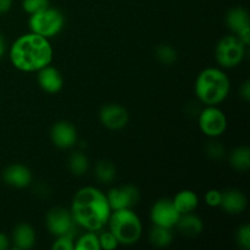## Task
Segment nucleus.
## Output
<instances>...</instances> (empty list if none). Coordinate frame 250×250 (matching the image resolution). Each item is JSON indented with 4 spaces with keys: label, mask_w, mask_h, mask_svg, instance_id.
<instances>
[{
    "label": "nucleus",
    "mask_w": 250,
    "mask_h": 250,
    "mask_svg": "<svg viewBox=\"0 0 250 250\" xmlns=\"http://www.w3.org/2000/svg\"><path fill=\"white\" fill-rule=\"evenodd\" d=\"M70 211L77 226L87 231L98 232L106 226L112 210L104 192L99 188L87 186L73 195Z\"/></svg>",
    "instance_id": "nucleus-1"
},
{
    "label": "nucleus",
    "mask_w": 250,
    "mask_h": 250,
    "mask_svg": "<svg viewBox=\"0 0 250 250\" xmlns=\"http://www.w3.org/2000/svg\"><path fill=\"white\" fill-rule=\"evenodd\" d=\"M54 50L48 38L39 34H22L10 48V60L12 65L23 72H36L53 61Z\"/></svg>",
    "instance_id": "nucleus-2"
},
{
    "label": "nucleus",
    "mask_w": 250,
    "mask_h": 250,
    "mask_svg": "<svg viewBox=\"0 0 250 250\" xmlns=\"http://www.w3.org/2000/svg\"><path fill=\"white\" fill-rule=\"evenodd\" d=\"M231 82L226 73L216 67H208L198 75L194 92L205 106L219 105L229 97Z\"/></svg>",
    "instance_id": "nucleus-3"
},
{
    "label": "nucleus",
    "mask_w": 250,
    "mask_h": 250,
    "mask_svg": "<svg viewBox=\"0 0 250 250\" xmlns=\"http://www.w3.org/2000/svg\"><path fill=\"white\" fill-rule=\"evenodd\" d=\"M109 231L121 246H132L141 239L143 225L133 209L111 211L109 217Z\"/></svg>",
    "instance_id": "nucleus-4"
},
{
    "label": "nucleus",
    "mask_w": 250,
    "mask_h": 250,
    "mask_svg": "<svg viewBox=\"0 0 250 250\" xmlns=\"http://www.w3.org/2000/svg\"><path fill=\"white\" fill-rule=\"evenodd\" d=\"M28 26L31 32L49 39L58 36L62 31L65 17L58 9L48 6L42 11L29 15Z\"/></svg>",
    "instance_id": "nucleus-5"
},
{
    "label": "nucleus",
    "mask_w": 250,
    "mask_h": 250,
    "mask_svg": "<svg viewBox=\"0 0 250 250\" xmlns=\"http://www.w3.org/2000/svg\"><path fill=\"white\" fill-rule=\"evenodd\" d=\"M247 45L237 36H226L219 41L215 48V59L224 68H233L243 61Z\"/></svg>",
    "instance_id": "nucleus-6"
},
{
    "label": "nucleus",
    "mask_w": 250,
    "mask_h": 250,
    "mask_svg": "<svg viewBox=\"0 0 250 250\" xmlns=\"http://www.w3.org/2000/svg\"><path fill=\"white\" fill-rule=\"evenodd\" d=\"M199 128L209 138L222 136L227 128V117L217 105H208L198 115Z\"/></svg>",
    "instance_id": "nucleus-7"
},
{
    "label": "nucleus",
    "mask_w": 250,
    "mask_h": 250,
    "mask_svg": "<svg viewBox=\"0 0 250 250\" xmlns=\"http://www.w3.org/2000/svg\"><path fill=\"white\" fill-rule=\"evenodd\" d=\"M45 225L49 233L55 237L76 234L75 229L77 225L73 220L72 214L70 210L62 207H55L49 210L45 217Z\"/></svg>",
    "instance_id": "nucleus-8"
},
{
    "label": "nucleus",
    "mask_w": 250,
    "mask_h": 250,
    "mask_svg": "<svg viewBox=\"0 0 250 250\" xmlns=\"http://www.w3.org/2000/svg\"><path fill=\"white\" fill-rule=\"evenodd\" d=\"M107 202L112 211L122 209H133L141 200V192L133 185L114 187L106 194Z\"/></svg>",
    "instance_id": "nucleus-9"
},
{
    "label": "nucleus",
    "mask_w": 250,
    "mask_h": 250,
    "mask_svg": "<svg viewBox=\"0 0 250 250\" xmlns=\"http://www.w3.org/2000/svg\"><path fill=\"white\" fill-rule=\"evenodd\" d=\"M226 26L229 31L233 32L234 36L238 37L247 46L250 43V20L249 14L244 7H232L227 11Z\"/></svg>",
    "instance_id": "nucleus-10"
},
{
    "label": "nucleus",
    "mask_w": 250,
    "mask_h": 250,
    "mask_svg": "<svg viewBox=\"0 0 250 250\" xmlns=\"http://www.w3.org/2000/svg\"><path fill=\"white\" fill-rule=\"evenodd\" d=\"M181 214L173 205L172 199L163 198L154 203L150 210V220L155 226L172 229L176 226Z\"/></svg>",
    "instance_id": "nucleus-11"
},
{
    "label": "nucleus",
    "mask_w": 250,
    "mask_h": 250,
    "mask_svg": "<svg viewBox=\"0 0 250 250\" xmlns=\"http://www.w3.org/2000/svg\"><path fill=\"white\" fill-rule=\"evenodd\" d=\"M128 119V111L120 104H106L99 111V120L103 126L112 131L126 127Z\"/></svg>",
    "instance_id": "nucleus-12"
},
{
    "label": "nucleus",
    "mask_w": 250,
    "mask_h": 250,
    "mask_svg": "<svg viewBox=\"0 0 250 250\" xmlns=\"http://www.w3.org/2000/svg\"><path fill=\"white\" fill-rule=\"evenodd\" d=\"M50 139L60 149H70L77 143V129L71 122L59 121L50 129Z\"/></svg>",
    "instance_id": "nucleus-13"
},
{
    "label": "nucleus",
    "mask_w": 250,
    "mask_h": 250,
    "mask_svg": "<svg viewBox=\"0 0 250 250\" xmlns=\"http://www.w3.org/2000/svg\"><path fill=\"white\" fill-rule=\"evenodd\" d=\"M37 72H38V76H37L38 84L44 92L49 94H55L62 89L63 77L56 67L48 65Z\"/></svg>",
    "instance_id": "nucleus-14"
},
{
    "label": "nucleus",
    "mask_w": 250,
    "mask_h": 250,
    "mask_svg": "<svg viewBox=\"0 0 250 250\" xmlns=\"http://www.w3.org/2000/svg\"><path fill=\"white\" fill-rule=\"evenodd\" d=\"M32 172L22 164H12L2 171V180L14 188H26L32 183Z\"/></svg>",
    "instance_id": "nucleus-15"
},
{
    "label": "nucleus",
    "mask_w": 250,
    "mask_h": 250,
    "mask_svg": "<svg viewBox=\"0 0 250 250\" xmlns=\"http://www.w3.org/2000/svg\"><path fill=\"white\" fill-rule=\"evenodd\" d=\"M247 205H248V199H247L246 194L242 190L231 188V189H227L225 192H222L221 204H220V207L227 214H242L247 209Z\"/></svg>",
    "instance_id": "nucleus-16"
},
{
    "label": "nucleus",
    "mask_w": 250,
    "mask_h": 250,
    "mask_svg": "<svg viewBox=\"0 0 250 250\" xmlns=\"http://www.w3.org/2000/svg\"><path fill=\"white\" fill-rule=\"evenodd\" d=\"M175 227L185 237L194 238L202 233L204 229V224L199 216L194 215L193 212H188V214L181 215Z\"/></svg>",
    "instance_id": "nucleus-17"
},
{
    "label": "nucleus",
    "mask_w": 250,
    "mask_h": 250,
    "mask_svg": "<svg viewBox=\"0 0 250 250\" xmlns=\"http://www.w3.org/2000/svg\"><path fill=\"white\" fill-rule=\"evenodd\" d=\"M12 242L19 250H29L36 244V232L28 224H19L12 232Z\"/></svg>",
    "instance_id": "nucleus-18"
},
{
    "label": "nucleus",
    "mask_w": 250,
    "mask_h": 250,
    "mask_svg": "<svg viewBox=\"0 0 250 250\" xmlns=\"http://www.w3.org/2000/svg\"><path fill=\"white\" fill-rule=\"evenodd\" d=\"M172 202L177 211L182 215L194 211L198 208V204H199V198H198L197 193L193 192V190L183 189L180 190L173 197Z\"/></svg>",
    "instance_id": "nucleus-19"
},
{
    "label": "nucleus",
    "mask_w": 250,
    "mask_h": 250,
    "mask_svg": "<svg viewBox=\"0 0 250 250\" xmlns=\"http://www.w3.org/2000/svg\"><path fill=\"white\" fill-rule=\"evenodd\" d=\"M229 165L239 172H247L250 167V149L248 146H237L229 154Z\"/></svg>",
    "instance_id": "nucleus-20"
},
{
    "label": "nucleus",
    "mask_w": 250,
    "mask_h": 250,
    "mask_svg": "<svg viewBox=\"0 0 250 250\" xmlns=\"http://www.w3.org/2000/svg\"><path fill=\"white\" fill-rule=\"evenodd\" d=\"M149 241H150L153 246L158 247V248H166L173 241L172 229L155 226L154 225V227L149 232Z\"/></svg>",
    "instance_id": "nucleus-21"
},
{
    "label": "nucleus",
    "mask_w": 250,
    "mask_h": 250,
    "mask_svg": "<svg viewBox=\"0 0 250 250\" xmlns=\"http://www.w3.org/2000/svg\"><path fill=\"white\" fill-rule=\"evenodd\" d=\"M94 175L95 178L99 181L100 183L104 185H109L116 177V167L114 164L109 160H100L98 161L97 165L94 167Z\"/></svg>",
    "instance_id": "nucleus-22"
},
{
    "label": "nucleus",
    "mask_w": 250,
    "mask_h": 250,
    "mask_svg": "<svg viewBox=\"0 0 250 250\" xmlns=\"http://www.w3.org/2000/svg\"><path fill=\"white\" fill-rule=\"evenodd\" d=\"M68 168L72 175L78 176V177L85 175L89 168V160H88L87 155L83 154L82 151H75L71 154L68 158Z\"/></svg>",
    "instance_id": "nucleus-23"
},
{
    "label": "nucleus",
    "mask_w": 250,
    "mask_h": 250,
    "mask_svg": "<svg viewBox=\"0 0 250 250\" xmlns=\"http://www.w3.org/2000/svg\"><path fill=\"white\" fill-rule=\"evenodd\" d=\"M76 250H100L99 238H98L97 232L88 231L83 236L77 239L75 244Z\"/></svg>",
    "instance_id": "nucleus-24"
},
{
    "label": "nucleus",
    "mask_w": 250,
    "mask_h": 250,
    "mask_svg": "<svg viewBox=\"0 0 250 250\" xmlns=\"http://www.w3.org/2000/svg\"><path fill=\"white\" fill-rule=\"evenodd\" d=\"M155 56L158 59V61L163 65L170 66L173 65L177 60V51L175 50V48L168 44H161L156 48Z\"/></svg>",
    "instance_id": "nucleus-25"
},
{
    "label": "nucleus",
    "mask_w": 250,
    "mask_h": 250,
    "mask_svg": "<svg viewBox=\"0 0 250 250\" xmlns=\"http://www.w3.org/2000/svg\"><path fill=\"white\" fill-rule=\"evenodd\" d=\"M204 153L211 160H220V159H222L226 155V149L219 141L211 138V141H209L205 144Z\"/></svg>",
    "instance_id": "nucleus-26"
},
{
    "label": "nucleus",
    "mask_w": 250,
    "mask_h": 250,
    "mask_svg": "<svg viewBox=\"0 0 250 250\" xmlns=\"http://www.w3.org/2000/svg\"><path fill=\"white\" fill-rule=\"evenodd\" d=\"M49 4H50L49 0H22V9L28 15H33L46 9Z\"/></svg>",
    "instance_id": "nucleus-27"
},
{
    "label": "nucleus",
    "mask_w": 250,
    "mask_h": 250,
    "mask_svg": "<svg viewBox=\"0 0 250 250\" xmlns=\"http://www.w3.org/2000/svg\"><path fill=\"white\" fill-rule=\"evenodd\" d=\"M236 242L239 248L243 250L250 249V226L248 224L242 225L236 232Z\"/></svg>",
    "instance_id": "nucleus-28"
},
{
    "label": "nucleus",
    "mask_w": 250,
    "mask_h": 250,
    "mask_svg": "<svg viewBox=\"0 0 250 250\" xmlns=\"http://www.w3.org/2000/svg\"><path fill=\"white\" fill-rule=\"evenodd\" d=\"M98 238H99L100 249L112 250V249H116L117 247L120 246L117 239L115 238V236L110 231L102 232L100 234H98Z\"/></svg>",
    "instance_id": "nucleus-29"
},
{
    "label": "nucleus",
    "mask_w": 250,
    "mask_h": 250,
    "mask_svg": "<svg viewBox=\"0 0 250 250\" xmlns=\"http://www.w3.org/2000/svg\"><path fill=\"white\" fill-rule=\"evenodd\" d=\"M73 238H75V236H71V234L56 237V241L54 242L51 248L54 250H73V248H75Z\"/></svg>",
    "instance_id": "nucleus-30"
},
{
    "label": "nucleus",
    "mask_w": 250,
    "mask_h": 250,
    "mask_svg": "<svg viewBox=\"0 0 250 250\" xmlns=\"http://www.w3.org/2000/svg\"><path fill=\"white\" fill-rule=\"evenodd\" d=\"M221 195L222 192L217 189H210L208 190L207 194H205L204 200L207 203V205L211 208H219L221 204Z\"/></svg>",
    "instance_id": "nucleus-31"
},
{
    "label": "nucleus",
    "mask_w": 250,
    "mask_h": 250,
    "mask_svg": "<svg viewBox=\"0 0 250 250\" xmlns=\"http://www.w3.org/2000/svg\"><path fill=\"white\" fill-rule=\"evenodd\" d=\"M34 194L38 195L39 198H46L50 194V189L44 183H38L37 186H34Z\"/></svg>",
    "instance_id": "nucleus-32"
},
{
    "label": "nucleus",
    "mask_w": 250,
    "mask_h": 250,
    "mask_svg": "<svg viewBox=\"0 0 250 250\" xmlns=\"http://www.w3.org/2000/svg\"><path fill=\"white\" fill-rule=\"evenodd\" d=\"M239 93H241V97L243 98L244 102H249L250 100V81L249 80L244 81Z\"/></svg>",
    "instance_id": "nucleus-33"
},
{
    "label": "nucleus",
    "mask_w": 250,
    "mask_h": 250,
    "mask_svg": "<svg viewBox=\"0 0 250 250\" xmlns=\"http://www.w3.org/2000/svg\"><path fill=\"white\" fill-rule=\"evenodd\" d=\"M12 6V0H0V15H4L10 11Z\"/></svg>",
    "instance_id": "nucleus-34"
},
{
    "label": "nucleus",
    "mask_w": 250,
    "mask_h": 250,
    "mask_svg": "<svg viewBox=\"0 0 250 250\" xmlns=\"http://www.w3.org/2000/svg\"><path fill=\"white\" fill-rule=\"evenodd\" d=\"M10 246V241L9 237L6 236L5 233L0 232V250H6Z\"/></svg>",
    "instance_id": "nucleus-35"
},
{
    "label": "nucleus",
    "mask_w": 250,
    "mask_h": 250,
    "mask_svg": "<svg viewBox=\"0 0 250 250\" xmlns=\"http://www.w3.org/2000/svg\"><path fill=\"white\" fill-rule=\"evenodd\" d=\"M5 50H6V43H5L4 37L0 34V59H1L2 55L5 54Z\"/></svg>",
    "instance_id": "nucleus-36"
}]
</instances>
